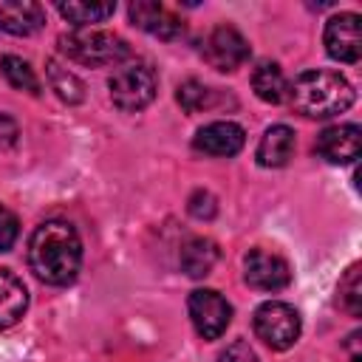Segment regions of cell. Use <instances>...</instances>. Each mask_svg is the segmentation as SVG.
Masks as SVG:
<instances>
[{"mask_svg":"<svg viewBox=\"0 0 362 362\" xmlns=\"http://www.w3.org/2000/svg\"><path fill=\"white\" fill-rule=\"evenodd\" d=\"M28 266L48 286H68L82 266V240L68 221H45L31 232Z\"/></svg>","mask_w":362,"mask_h":362,"instance_id":"obj_1","label":"cell"},{"mask_svg":"<svg viewBox=\"0 0 362 362\" xmlns=\"http://www.w3.org/2000/svg\"><path fill=\"white\" fill-rule=\"evenodd\" d=\"M354 99L356 90L337 71H303L288 90L291 107L305 119H331L345 113Z\"/></svg>","mask_w":362,"mask_h":362,"instance_id":"obj_2","label":"cell"},{"mask_svg":"<svg viewBox=\"0 0 362 362\" xmlns=\"http://www.w3.org/2000/svg\"><path fill=\"white\" fill-rule=\"evenodd\" d=\"M59 51L68 59L79 65H90V68L113 65L130 57L127 42L119 34L105 31V28H74L59 37Z\"/></svg>","mask_w":362,"mask_h":362,"instance_id":"obj_3","label":"cell"},{"mask_svg":"<svg viewBox=\"0 0 362 362\" xmlns=\"http://www.w3.org/2000/svg\"><path fill=\"white\" fill-rule=\"evenodd\" d=\"M107 88H110V99H113V105L119 110L136 113V110H144L156 99L158 76H156L150 62L133 59V62H122L110 74Z\"/></svg>","mask_w":362,"mask_h":362,"instance_id":"obj_4","label":"cell"},{"mask_svg":"<svg viewBox=\"0 0 362 362\" xmlns=\"http://www.w3.org/2000/svg\"><path fill=\"white\" fill-rule=\"evenodd\" d=\"M303 322L300 314L280 300L260 303L255 311V334L272 348V351H288L300 339Z\"/></svg>","mask_w":362,"mask_h":362,"instance_id":"obj_5","label":"cell"},{"mask_svg":"<svg viewBox=\"0 0 362 362\" xmlns=\"http://www.w3.org/2000/svg\"><path fill=\"white\" fill-rule=\"evenodd\" d=\"M189 320L204 339H218L232 322V305L215 288H195L189 294Z\"/></svg>","mask_w":362,"mask_h":362,"instance_id":"obj_6","label":"cell"},{"mask_svg":"<svg viewBox=\"0 0 362 362\" xmlns=\"http://www.w3.org/2000/svg\"><path fill=\"white\" fill-rule=\"evenodd\" d=\"M201 54L215 71H235L249 59V42L235 25H215L204 37Z\"/></svg>","mask_w":362,"mask_h":362,"instance_id":"obj_7","label":"cell"},{"mask_svg":"<svg viewBox=\"0 0 362 362\" xmlns=\"http://www.w3.org/2000/svg\"><path fill=\"white\" fill-rule=\"evenodd\" d=\"M243 277L257 291H280L291 283L288 263L266 249H249L243 257Z\"/></svg>","mask_w":362,"mask_h":362,"instance_id":"obj_8","label":"cell"},{"mask_svg":"<svg viewBox=\"0 0 362 362\" xmlns=\"http://www.w3.org/2000/svg\"><path fill=\"white\" fill-rule=\"evenodd\" d=\"M325 51L337 62H359L362 57V34H359V14L342 11L325 23Z\"/></svg>","mask_w":362,"mask_h":362,"instance_id":"obj_9","label":"cell"},{"mask_svg":"<svg viewBox=\"0 0 362 362\" xmlns=\"http://www.w3.org/2000/svg\"><path fill=\"white\" fill-rule=\"evenodd\" d=\"M133 25H139L141 31L158 37V40H178L184 34V23L178 14H173L164 3L156 0H136L127 8Z\"/></svg>","mask_w":362,"mask_h":362,"instance_id":"obj_10","label":"cell"},{"mask_svg":"<svg viewBox=\"0 0 362 362\" xmlns=\"http://www.w3.org/2000/svg\"><path fill=\"white\" fill-rule=\"evenodd\" d=\"M243 144H246V133L235 122H209L192 139V147L198 153L215 156V158H229V156L240 153Z\"/></svg>","mask_w":362,"mask_h":362,"instance_id":"obj_11","label":"cell"},{"mask_svg":"<svg viewBox=\"0 0 362 362\" xmlns=\"http://www.w3.org/2000/svg\"><path fill=\"white\" fill-rule=\"evenodd\" d=\"M314 147L328 164H351L354 158H359L362 130L359 124H331L317 136Z\"/></svg>","mask_w":362,"mask_h":362,"instance_id":"obj_12","label":"cell"},{"mask_svg":"<svg viewBox=\"0 0 362 362\" xmlns=\"http://www.w3.org/2000/svg\"><path fill=\"white\" fill-rule=\"evenodd\" d=\"M45 23V8L34 0H0V31L28 37Z\"/></svg>","mask_w":362,"mask_h":362,"instance_id":"obj_13","label":"cell"},{"mask_svg":"<svg viewBox=\"0 0 362 362\" xmlns=\"http://www.w3.org/2000/svg\"><path fill=\"white\" fill-rule=\"evenodd\" d=\"M25 308H28V291L23 280L14 272L0 269V331L17 325Z\"/></svg>","mask_w":362,"mask_h":362,"instance_id":"obj_14","label":"cell"},{"mask_svg":"<svg viewBox=\"0 0 362 362\" xmlns=\"http://www.w3.org/2000/svg\"><path fill=\"white\" fill-rule=\"evenodd\" d=\"M257 164L260 167H286L294 156V130L286 124H272L257 144Z\"/></svg>","mask_w":362,"mask_h":362,"instance_id":"obj_15","label":"cell"},{"mask_svg":"<svg viewBox=\"0 0 362 362\" xmlns=\"http://www.w3.org/2000/svg\"><path fill=\"white\" fill-rule=\"evenodd\" d=\"M181 272L187 277H206L212 272V266L218 263V246L209 240V238H189L184 246H181Z\"/></svg>","mask_w":362,"mask_h":362,"instance_id":"obj_16","label":"cell"},{"mask_svg":"<svg viewBox=\"0 0 362 362\" xmlns=\"http://www.w3.org/2000/svg\"><path fill=\"white\" fill-rule=\"evenodd\" d=\"M252 88H255L257 99H263L269 105H280L286 99V93H288V82H286L280 65L277 62H269V59H263L252 71Z\"/></svg>","mask_w":362,"mask_h":362,"instance_id":"obj_17","label":"cell"},{"mask_svg":"<svg viewBox=\"0 0 362 362\" xmlns=\"http://www.w3.org/2000/svg\"><path fill=\"white\" fill-rule=\"evenodd\" d=\"M57 11L68 20V23H74L76 28H90L93 23H102V20H107L113 11H116V3H99V0H59L57 3Z\"/></svg>","mask_w":362,"mask_h":362,"instance_id":"obj_18","label":"cell"},{"mask_svg":"<svg viewBox=\"0 0 362 362\" xmlns=\"http://www.w3.org/2000/svg\"><path fill=\"white\" fill-rule=\"evenodd\" d=\"M45 74H48V82H51V90H57V96L68 105H79L85 99V82L71 74L68 68H62L57 59H48L45 65Z\"/></svg>","mask_w":362,"mask_h":362,"instance_id":"obj_19","label":"cell"},{"mask_svg":"<svg viewBox=\"0 0 362 362\" xmlns=\"http://www.w3.org/2000/svg\"><path fill=\"white\" fill-rule=\"evenodd\" d=\"M0 71H3L6 82H8L14 90H25V93H31V96L40 93V79H37L34 68H31L25 59H20V57H14V54H6V57H0Z\"/></svg>","mask_w":362,"mask_h":362,"instance_id":"obj_20","label":"cell"},{"mask_svg":"<svg viewBox=\"0 0 362 362\" xmlns=\"http://www.w3.org/2000/svg\"><path fill=\"white\" fill-rule=\"evenodd\" d=\"M339 305L351 314L359 317L362 314V280H359V263H354L345 277L339 280Z\"/></svg>","mask_w":362,"mask_h":362,"instance_id":"obj_21","label":"cell"},{"mask_svg":"<svg viewBox=\"0 0 362 362\" xmlns=\"http://www.w3.org/2000/svg\"><path fill=\"white\" fill-rule=\"evenodd\" d=\"M175 99H178V105L187 113H198V110H204V107L212 105V90L204 82H198V79H187L184 85H178Z\"/></svg>","mask_w":362,"mask_h":362,"instance_id":"obj_22","label":"cell"},{"mask_svg":"<svg viewBox=\"0 0 362 362\" xmlns=\"http://www.w3.org/2000/svg\"><path fill=\"white\" fill-rule=\"evenodd\" d=\"M187 209H189V215L192 218H198V221H209V218H215V198L206 192V189H195L192 195H189V204H187Z\"/></svg>","mask_w":362,"mask_h":362,"instance_id":"obj_23","label":"cell"},{"mask_svg":"<svg viewBox=\"0 0 362 362\" xmlns=\"http://www.w3.org/2000/svg\"><path fill=\"white\" fill-rule=\"evenodd\" d=\"M218 362H260V359H257L255 348H252L246 339H235V342H229V345L218 354Z\"/></svg>","mask_w":362,"mask_h":362,"instance_id":"obj_24","label":"cell"},{"mask_svg":"<svg viewBox=\"0 0 362 362\" xmlns=\"http://www.w3.org/2000/svg\"><path fill=\"white\" fill-rule=\"evenodd\" d=\"M20 235V223H17V215L6 206H0V252H8L14 246Z\"/></svg>","mask_w":362,"mask_h":362,"instance_id":"obj_25","label":"cell"},{"mask_svg":"<svg viewBox=\"0 0 362 362\" xmlns=\"http://www.w3.org/2000/svg\"><path fill=\"white\" fill-rule=\"evenodd\" d=\"M356 345H359V331H354V334L348 337V351H351V362H359V359H362V356H359V348H356Z\"/></svg>","mask_w":362,"mask_h":362,"instance_id":"obj_26","label":"cell"}]
</instances>
